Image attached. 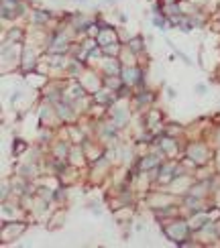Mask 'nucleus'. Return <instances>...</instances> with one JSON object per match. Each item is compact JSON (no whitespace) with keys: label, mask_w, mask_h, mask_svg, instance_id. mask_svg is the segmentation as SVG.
Masks as SVG:
<instances>
[{"label":"nucleus","mask_w":220,"mask_h":248,"mask_svg":"<svg viewBox=\"0 0 220 248\" xmlns=\"http://www.w3.org/2000/svg\"><path fill=\"white\" fill-rule=\"evenodd\" d=\"M153 22H155V24H157V26H161V28H163V20H161V18H155V20H153Z\"/></svg>","instance_id":"f257e3e1"}]
</instances>
